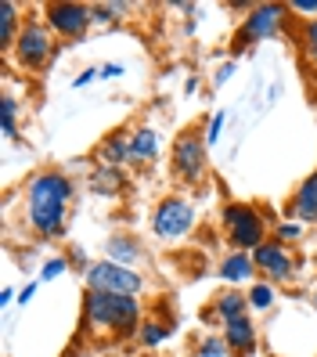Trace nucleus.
Masks as SVG:
<instances>
[{"mask_svg":"<svg viewBox=\"0 0 317 357\" xmlns=\"http://www.w3.org/2000/svg\"><path fill=\"white\" fill-rule=\"evenodd\" d=\"M76 195V184L61 170H36L26 181V224L36 238H61L69 224V206Z\"/></svg>","mask_w":317,"mask_h":357,"instance_id":"obj_1","label":"nucleus"},{"mask_svg":"<svg viewBox=\"0 0 317 357\" xmlns=\"http://www.w3.org/2000/svg\"><path fill=\"white\" fill-rule=\"evenodd\" d=\"M83 321L91 332H112L116 340H137V328L144 321L141 296H119V292H83Z\"/></svg>","mask_w":317,"mask_h":357,"instance_id":"obj_2","label":"nucleus"},{"mask_svg":"<svg viewBox=\"0 0 317 357\" xmlns=\"http://www.w3.org/2000/svg\"><path fill=\"white\" fill-rule=\"evenodd\" d=\"M220 227H224L227 242L242 249V253H252L256 245L267 242V217L252 202H227L220 209Z\"/></svg>","mask_w":317,"mask_h":357,"instance_id":"obj_3","label":"nucleus"},{"mask_svg":"<svg viewBox=\"0 0 317 357\" xmlns=\"http://www.w3.org/2000/svg\"><path fill=\"white\" fill-rule=\"evenodd\" d=\"M170 166L173 177L180 184H202L209 174V141H206V127H187L180 130V137L173 141L170 152Z\"/></svg>","mask_w":317,"mask_h":357,"instance_id":"obj_4","label":"nucleus"},{"mask_svg":"<svg viewBox=\"0 0 317 357\" xmlns=\"http://www.w3.org/2000/svg\"><path fill=\"white\" fill-rule=\"evenodd\" d=\"M285 22H288V4H270V0L267 4H256L245 15V22L238 26V33H235V54H245L256 44H263V40L281 36Z\"/></svg>","mask_w":317,"mask_h":357,"instance_id":"obj_5","label":"nucleus"},{"mask_svg":"<svg viewBox=\"0 0 317 357\" xmlns=\"http://www.w3.org/2000/svg\"><path fill=\"white\" fill-rule=\"evenodd\" d=\"M199 213H195V202L184 199V195H170L155 206L152 213V235L159 242H180L184 235H192Z\"/></svg>","mask_w":317,"mask_h":357,"instance_id":"obj_6","label":"nucleus"},{"mask_svg":"<svg viewBox=\"0 0 317 357\" xmlns=\"http://www.w3.org/2000/svg\"><path fill=\"white\" fill-rule=\"evenodd\" d=\"M11 54L26 73H40L47 66L51 54H54V33L47 29L44 18H26V26H22V33H18Z\"/></svg>","mask_w":317,"mask_h":357,"instance_id":"obj_7","label":"nucleus"},{"mask_svg":"<svg viewBox=\"0 0 317 357\" xmlns=\"http://www.w3.org/2000/svg\"><path fill=\"white\" fill-rule=\"evenodd\" d=\"M87 289H98V292H119V296H141L148 289V278L134 267H123V264H112V260H94L87 275Z\"/></svg>","mask_w":317,"mask_h":357,"instance_id":"obj_8","label":"nucleus"},{"mask_svg":"<svg viewBox=\"0 0 317 357\" xmlns=\"http://www.w3.org/2000/svg\"><path fill=\"white\" fill-rule=\"evenodd\" d=\"M44 22L54 36L65 40H79L94 26V4H76V0H54L44 4Z\"/></svg>","mask_w":317,"mask_h":357,"instance_id":"obj_9","label":"nucleus"},{"mask_svg":"<svg viewBox=\"0 0 317 357\" xmlns=\"http://www.w3.org/2000/svg\"><path fill=\"white\" fill-rule=\"evenodd\" d=\"M252 264H256V275H263V282H270V285L292 282L295 271H300V260H295L292 249L281 245L278 238H267L263 245L252 249Z\"/></svg>","mask_w":317,"mask_h":357,"instance_id":"obj_10","label":"nucleus"},{"mask_svg":"<svg viewBox=\"0 0 317 357\" xmlns=\"http://www.w3.org/2000/svg\"><path fill=\"white\" fill-rule=\"evenodd\" d=\"M238 318H249V300H245V292L238 289H224L213 296V303H209L206 310V321H213V325H227V321H238Z\"/></svg>","mask_w":317,"mask_h":357,"instance_id":"obj_11","label":"nucleus"},{"mask_svg":"<svg viewBox=\"0 0 317 357\" xmlns=\"http://www.w3.org/2000/svg\"><path fill=\"white\" fill-rule=\"evenodd\" d=\"M217 275L235 289V285H245V282H256V264H252V253H242V249H231L224 253V260L217 264Z\"/></svg>","mask_w":317,"mask_h":357,"instance_id":"obj_12","label":"nucleus"},{"mask_svg":"<svg viewBox=\"0 0 317 357\" xmlns=\"http://www.w3.org/2000/svg\"><path fill=\"white\" fill-rule=\"evenodd\" d=\"M288 220L295 224H317V170L295 188V195L288 202Z\"/></svg>","mask_w":317,"mask_h":357,"instance_id":"obj_13","label":"nucleus"},{"mask_svg":"<svg viewBox=\"0 0 317 357\" xmlns=\"http://www.w3.org/2000/svg\"><path fill=\"white\" fill-rule=\"evenodd\" d=\"M220 335L227 340V347H231V354H235V357H249L252 350L260 347V332H256V325H252V318L227 321L220 328Z\"/></svg>","mask_w":317,"mask_h":357,"instance_id":"obj_14","label":"nucleus"},{"mask_svg":"<svg viewBox=\"0 0 317 357\" xmlns=\"http://www.w3.org/2000/svg\"><path fill=\"white\" fill-rule=\"evenodd\" d=\"M159 149H162V137L155 127H134L130 130V162L134 166H152L159 159Z\"/></svg>","mask_w":317,"mask_h":357,"instance_id":"obj_15","label":"nucleus"},{"mask_svg":"<svg viewBox=\"0 0 317 357\" xmlns=\"http://www.w3.org/2000/svg\"><path fill=\"white\" fill-rule=\"evenodd\" d=\"M105 260L137 271V264H144L148 253H144V245H141L137 238H130V235H112L109 242H105Z\"/></svg>","mask_w":317,"mask_h":357,"instance_id":"obj_16","label":"nucleus"},{"mask_svg":"<svg viewBox=\"0 0 317 357\" xmlns=\"http://www.w3.org/2000/svg\"><path fill=\"white\" fill-rule=\"evenodd\" d=\"M87 184H91V192H98V195H123L126 174L119 170V166H101V162H94Z\"/></svg>","mask_w":317,"mask_h":357,"instance_id":"obj_17","label":"nucleus"},{"mask_svg":"<svg viewBox=\"0 0 317 357\" xmlns=\"http://www.w3.org/2000/svg\"><path fill=\"white\" fill-rule=\"evenodd\" d=\"M94 159L101 162V166H123L130 162V134H112V137H105L101 144H98V152H94Z\"/></svg>","mask_w":317,"mask_h":357,"instance_id":"obj_18","label":"nucleus"},{"mask_svg":"<svg viewBox=\"0 0 317 357\" xmlns=\"http://www.w3.org/2000/svg\"><path fill=\"white\" fill-rule=\"evenodd\" d=\"M22 18H18V4L15 0H0V51L11 54L15 51V40L22 33Z\"/></svg>","mask_w":317,"mask_h":357,"instance_id":"obj_19","label":"nucleus"},{"mask_svg":"<svg viewBox=\"0 0 317 357\" xmlns=\"http://www.w3.org/2000/svg\"><path fill=\"white\" fill-rule=\"evenodd\" d=\"M170 335H173V321H166V318H144L141 328H137V343L144 350H159L162 343H170Z\"/></svg>","mask_w":317,"mask_h":357,"instance_id":"obj_20","label":"nucleus"},{"mask_svg":"<svg viewBox=\"0 0 317 357\" xmlns=\"http://www.w3.org/2000/svg\"><path fill=\"white\" fill-rule=\"evenodd\" d=\"M18 116H22L18 98L15 94H4V98H0V134H4V141H15L18 137Z\"/></svg>","mask_w":317,"mask_h":357,"instance_id":"obj_21","label":"nucleus"},{"mask_svg":"<svg viewBox=\"0 0 317 357\" xmlns=\"http://www.w3.org/2000/svg\"><path fill=\"white\" fill-rule=\"evenodd\" d=\"M245 300H249V310H256V314L270 310L274 307V285L270 282H252L249 292H245Z\"/></svg>","mask_w":317,"mask_h":357,"instance_id":"obj_22","label":"nucleus"},{"mask_svg":"<svg viewBox=\"0 0 317 357\" xmlns=\"http://www.w3.org/2000/svg\"><path fill=\"white\" fill-rule=\"evenodd\" d=\"M126 11H130V4H123V0H105V4H94V22L98 26H112Z\"/></svg>","mask_w":317,"mask_h":357,"instance_id":"obj_23","label":"nucleus"},{"mask_svg":"<svg viewBox=\"0 0 317 357\" xmlns=\"http://www.w3.org/2000/svg\"><path fill=\"white\" fill-rule=\"evenodd\" d=\"M231 354V347H227V340L224 335H202V340L195 343V357H227Z\"/></svg>","mask_w":317,"mask_h":357,"instance_id":"obj_24","label":"nucleus"},{"mask_svg":"<svg viewBox=\"0 0 317 357\" xmlns=\"http://www.w3.org/2000/svg\"><path fill=\"white\" fill-rule=\"evenodd\" d=\"M69 257L65 253H58V257H47L44 267H40V282H58L61 275H69Z\"/></svg>","mask_w":317,"mask_h":357,"instance_id":"obj_25","label":"nucleus"},{"mask_svg":"<svg viewBox=\"0 0 317 357\" xmlns=\"http://www.w3.org/2000/svg\"><path fill=\"white\" fill-rule=\"evenodd\" d=\"M300 47H303V54H307L310 66H317V18L303 22V29H300Z\"/></svg>","mask_w":317,"mask_h":357,"instance_id":"obj_26","label":"nucleus"},{"mask_svg":"<svg viewBox=\"0 0 317 357\" xmlns=\"http://www.w3.org/2000/svg\"><path fill=\"white\" fill-rule=\"evenodd\" d=\"M274 238H278L281 245L300 242V238H303V224H295V220H281V224H274Z\"/></svg>","mask_w":317,"mask_h":357,"instance_id":"obj_27","label":"nucleus"},{"mask_svg":"<svg viewBox=\"0 0 317 357\" xmlns=\"http://www.w3.org/2000/svg\"><path fill=\"white\" fill-rule=\"evenodd\" d=\"M224 123H227V112H224V109H217L213 116L206 119V141H209V149H213V144L220 141V134H224Z\"/></svg>","mask_w":317,"mask_h":357,"instance_id":"obj_28","label":"nucleus"},{"mask_svg":"<svg viewBox=\"0 0 317 357\" xmlns=\"http://www.w3.org/2000/svg\"><path fill=\"white\" fill-rule=\"evenodd\" d=\"M65 257H69V267L79 271V275H87V271H91V260H87V249H83V245H72Z\"/></svg>","mask_w":317,"mask_h":357,"instance_id":"obj_29","label":"nucleus"},{"mask_svg":"<svg viewBox=\"0 0 317 357\" xmlns=\"http://www.w3.org/2000/svg\"><path fill=\"white\" fill-rule=\"evenodd\" d=\"M231 76H235V58H227V61H220V66H217V73H213V87H224Z\"/></svg>","mask_w":317,"mask_h":357,"instance_id":"obj_30","label":"nucleus"},{"mask_svg":"<svg viewBox=\"0 0 317 357\" xmlns=\"http://www.w3.org/2000/svg\"><path fill=\"white\" fill-rule=\"evenodd\" d=\"M288 11H303L307 22H310V18H317V0H292Z\"/></svg>","mask_w":317,"mask_h":357,"instance_id":"obj_31","label":"nucleus"},{"mask_svg":"<svg viewBox=\"0 0 317 357\" xmlns=\"http://www.w3.org/2000/svg\"><path fill=\"white\" fill-rule=\"evenodd\" d=\"M123 73H126L123 61H105V66H101V79H119Z\"/></svg>","mask_w":317,"mask_h":357,"instance_id":"obj_32","label":"nucleus"},{"mask_svg":"<svg viewBox=\"0 0 317 357\" xmlns=\"http://www.w3.org/2000/svg\"><path fill=\"white\" fill-rule=\"evenodd\" d=\"M98 76H101V69H83V73L72 79V87H76V91H83V87H87V83H94Z\"/></svg>","mask_w":317,"mask_h":357,"instance_id":"obj_33","label":"nucleus"},{"mask_svg":"<svg viewBox=\"0 0 317 357\" xmlns=\"http://www.w3.org/2000/svg\"><path fill=\"white\" fill-rule=\"evenodd\" d=\"M33 296H36V282H29V285H22V289H18V303H22V307H26Z\"/></svg>","mask_w":317,"mask_h":357,"instance_id":"obj_34","label":"nucleus"},{"mask_svg":"<svg viewBox=\"0 0 317 357\" xmlns=\"http://www.w3.org/2000/svg\"><path fill=\"white\" fill-rule=\"evenodd\" d=\"M15 296H18V292H15L11 285H4V289H0V307H8V303H11Z\"/></svg>","mask_w":317,"mask_h":357,"instance_id":"obj_35","label":"nucleus"},{"mask_svg":"<svg viewBox=\"0 0 317 357\" xmlns=\"http://www.w3.org/2000/svg\"><path fill=\"white\" fill-rule=\"evenodd\" d=\"M199 91V76H187L184 79V94H195Z\"/></svg>","mask_w":317,"mask_h":357,"instance_id":"obj_36","label":"nucleus"},{"mask_svg":"<svg viewBox=\"0 0 317 357\" xmlns=\"http://www.w3.org/2000/svg\"><path fill=\"white\" fill-rule=\"evenodd\" d=\"M310 303H314V310H317V289H314V296H310Z\"/></svg>","mask_w":317,"mask_h":357,"instance_id":"obj_37","label":"nucleus"},{"mask_svg":"<svg viewBox=\"0 0 317 357\" xmlns=\"http://www.w3.org/2000/svg\"><path fill=\"white\" fill-rule=\"evenodd\" d=\"M94 357H105V354H94Z\"/></svg>","mask_w":317,"mask_h":357,"instance_id":"obj_38","label":"nucleus"}]
</instances>
